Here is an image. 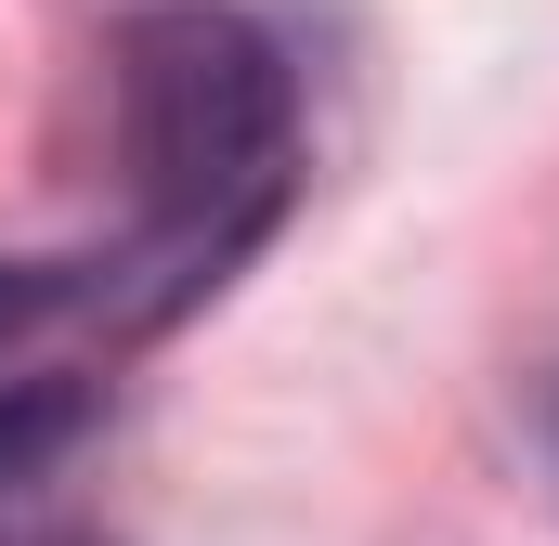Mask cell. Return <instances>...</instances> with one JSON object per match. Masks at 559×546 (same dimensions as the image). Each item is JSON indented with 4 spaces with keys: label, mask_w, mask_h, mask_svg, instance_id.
<instances>
[{
    "label": "cell",
    "mask_w": 559,
    "mask_h": 546,
    "mask_svg": "<svg viewBox=\"0 0 559 546\" xmlns=\"http://www.w3.org/2000/svg\"><path fill=\"white\" fill-rule=\"evenodd\" d=\"M26 546H79V534H26Z\"/></svg>",
    "instance_id": "4"
},
{
    "label": "cell",
    "mask_w": 559,
    "mask_h": 546,
    "mask_svg": "<svg viewBox=\"0 0 559 546\" xmlns=\"http://www.w3.org/2000/svg\"><path fill=\"white\" fill-rule=\"evenodd\" d=\"M79 429H92V391L79 378H0V482H39Z\"/></svg>",
    "instance_id": "2"
},
{
    "label": "cell",
    "mask_w": 559,
    "mask_h": 546,
    "mask_svg": "<svg viewBox=\"0 0 559 546\" xmlns=\"http://www.w3.org/2000/svg\"><path fill=\"white\" fill-rule=\"evenodd\" d=\"M79 299H92V273H79V261H0V352L39 339V325L79 312Z\"/></svg>",
    "instance_id": "3"
},
{
    "label": "cell",
    "mask_w": 559,
    "mask_h": 546,
    "mask_svg": "<svg viewBox=\"0 0 559 546\" xmlns=\"http://www.w3.org/2000/svg\"><path fill=\"white\" fill-rule=\"evenodd\" d=\"M286 143H299V79L248 13L156 0L118 26V156L143 182V248L182 286L261 235V209L286 195Z\"/></svg>",
    "instance_id": "1"
}]
</instances>
